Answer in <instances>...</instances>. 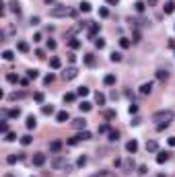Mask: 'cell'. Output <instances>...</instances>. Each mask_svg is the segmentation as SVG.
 Here are the masks:
<instances>
[{"mask_svg":"<svg viewBox=\"0 0 175 177\" xmlns=\"http://www.w3.org/2000/svg\"><path fill=\"white\" fill-rule=\"evenodd\" d=\"M175 113L171 109H161V111H155L153 113V122H157V130H165L169 128V124L173 122Z\"/></svg>","mask_w":175,"mask_h":177,"instance_id":"cell-1","label":"cell"},{"mask_svg":"<svg viewBox=\"0 0 175 177\" xmlns=\"http://www.w3.org/2000/svg\"><path fill=\"white\" fill-rule=\"evenodd\" d=\"M66 14H72V10L68 6H54L52 10H50V17H54V19H58V17H66Z\"/></svg>","mask_w":175,"mask_h":177,"instance_id":"cell-2","label":"cell"},{"mask_svg":"<svg viewBox=\"0 0 175 177\" xmlns=\"http://www.w3.org/2000/svg\"><path fill=\"white\" fill-rule=\"evenodd\" d=\"M52 167H54V169H68V161L64 157H60V155H56V157L52 159Z\"/></svg>","mask_w":175,"mask_h":177,"instance_id":"cell-3","label":"cell"},{"mask_svg":"<svg viewBox=\"0 0 175 177\" xmlns=\"http://www.w3.org/2000/svg\"><path fill=\"white\" fill-rule=\"evenodd\" d=\"M76 74H78V70L72 66V68H66L62 72V78H64V81H72V78H76Z\"/></svg>","mask_w":175,"mask_h":177,"instance_id":"cell-4","label":"cell"},{"mask_svg":"<svg viewBox=\"0 0 175 177\" xmlns=\"http://www.w3.org/2000/svg\"><path fill=\"white\" fill-rule=\"evenodd\" d=\"M31 163L35 167H41V165H46V155H41V152H35L33 159H31Z\"/></svg>","mask_w":175,"mask_h":177,"instance_id":"cell-5","label":"cell"},{"mask_svg":"<svg viewBox=\"0 0 175 177\" xmlns=\"http://www.w3.org/2000/svg\"><path fill=\"white\" fill-rule=\"evenodd\" d=\"M72 128L85 130V128H87V120H85V117H76V120H72Z\"/></svg>","mask_w":175,"mask_h":177,"instance_id":"cell-6","label":"cell"},{"mask_svg":"<svg viewBox=\"0 0 175 177\" xmlns=\"http://www.w3.org/2000/svg\"><path fill=\"white\" fill-rule=\"evenodd\" d=\"M62 146H64V144H62V140H52V142H50V150H52L54 155H58V152H60Z\"/></svg>","mask_w":175,"mask_h":177,"instance_id":"cell-7","label":"cell"},{"mask_svg":"<svg viewBox=\"0 0 175 177\" xmlns=\"http://www.w3.org/2000/svg\"><path fill=\"white\" fill-rule=\"evenodd\" d=\"M68 120H70V113H68L66 109H64V111H58V113H56V122L64 124V122H68Z\"/></svg>","mask_w":175,"mask_h":177,"instance_id":"cell-8","label":"cell"},{"mask_svg":"<svg viewBox=\"0 0 175 177\" xmlns=\"http://www.w3.org/2000/svg\"><path fill=\"white\" fill-rule=\"evenodd\" d=\"M167 161H169V152H167V150H161V152L157 155V163L163 165V163H167Z\"/></svg>","mask_w":175,"mask_h":177,"instance_id":"cell-9","label":"cell"},{"mask_svg":"<svg viewBox=\"0 0 175 177\" xmlns=\"http://www.w3.org/2000/svg\"><path fill=\"white\" fill-rule=\"evenodd\" d=\"M99 31H101V25H99V23H91V25H89V35H91V37L97 35Z\"/></svg>","mask_w":175,"mask_h":177,"instance_id":"cell-10","label":"cell"},{"mask_svg":"<svg viewBox=\"0 0 175 177\" xmlns=\"http://www.w3.org/2000/svg\"><path fill=\"white\" fill-rule=\"evenodd\" d=\"M153 93V82H144L140 87V95H150Z\"/></svg>","mask_w":175,"mask_h":177,"instance_id":"cell-11","label":"cell"},{"mask_svg":"<svg viewBox=\"0 0 175 177\" xmlns=\"http://www.w3.org/2000/svg\"><path fill=\"white\" fill-rule=\"evenodd\" d=\"M126 150H128L130 155H134L136 150H138V142H136V140H130V142L126 144Z\"/></svg>","mask_w":175,"mask_h":177,"instance_id":"cell-12","label":"cell"},{"mask_svg":"<svg viewBox=\"0 0 175 177\" xmlns=\"http://www.w3.org/2000/svg\"><path fill=\"white\" fill-rule=\"evenodd\" d=\"M25 126H27L29 130H33L35 126H37V117H35V116H27V122H25Z\"/></svg>","mask_w":175,"mask_h":177,"instance_id":"cell-13","label":"cell"},{"mask_svg":"<svg viewBox=\"0 0 175 177\" xmlns=\"http://www.w3.org/2000/svg\"><path fill=\"white\" fill-rule=\"evenodd\" d=\"M4 113H6L8 117H13V120H14V117L21 116V109H19V107H13V109H8V111H4Z\"/></svg>","mask_w":175,"mask_h":177,"instance_id":"cell-14","label":"cell"},{"mask_svg":"<svg viewBox=\"0 0 175 177\" xmlns=\"http://www.w3.org/2000/svg\"><path fill=\"white\" fill-rule=\"evenodd\" d=\"M146 150L148 152H157V150H159V144H157L155 140H148L146 142Z\"/></svg>","mask_w":175,"mask_h":177,"instance_id":"cell-15","label":"cell"},{"mask_svg":"<svg viewBox=\"0 0 175 177\" xmlns=\"http://www.w3.org/2000/svg\"><path fill=\"white\" fill-rule=\"evenodd\" d=\"M103 85H107V87L115 85V76L113 74H105V76H103Z\"/></svg>","mask_w":175,"mask_h":177,"instance_id":"cell-16","label":"cell"},{"mask_svg":"<svg viewBox=\"0 0 175 177\" xmlns=\"http://www.w3.org/2000/svg\"><path fill=\"white\" fill-rule=\"evenodd\" d=\"M21 159H23V155H8V157H6V163H8V165H14L17 161H21Z\"/></svg>","mask_w":175,"mask_h":177,"instance_id":"cell-17","label":"cell"},{"mask_svg":"<svg viewBox=\"0 0 175 177\" xmlns=\"http://www.w3.org/2000/svg\"><path fill=\"white\" fill-rule=\"evenodd\" d=\"M17 49L23 52V54H27V52H29V43H27V41H19V43H17Z\"/></svg>","mask_w":175,"mask_h":177,"instance_id":"cell-18","label":"cell"},{"mask_svg":"<svg viewBox=\"0 0 175 177\" xmlns=\"http://www.w3.org/2000/svg\"><path fill=\"white\" fill-rule=\"evenodd\" d=\"M157 78H159L161 82H165L169 78V72H167V70H157Z\"/></svg>","mask_w":175,"mask_h":177,"instance_id":"cell-19","label":"cell"},{"mask_svg":"<svg viewBox=\"0 0 175 177\" xmlns=\"http://www.w3.org/2000/svg\"><path fill=\"white\" fill-rule=\"evenodd\" d=\"M107 134H109V140H111V142H117V140H120V132H117V130H109Z\"/></svg>","mask_w":175,"mask_h":177,"instance_id":"cell-20","label":"cell"},{"mask_svg":"<svg viewBox=\"0 0 175 177\" xmlns=\"http://www.w3.org/2000/svg\"><path fill=\"white\" fill-rule=\"evenodd\" d=\"M78 8H81L82 13H91V2H87V0H85V2H81V4H78Z\"/></svg>","mask_w":175,"mask_h":177,"instance_id":"cell-21","label":"cell"},{"mask_svg":"<svg viewBox=\"0 0 175 177\" xmlns=\"http://www.w3.org/2000/svg\"><path fill=\"white\" fill-rule=\"evenodd\" d=\"M163 10H165V14H171L175 10V2H167V4L163 6Z\"/></svg>","mask_w":175,"mask_h":177,"instance_id":"cell-22","label":"cell"},{"mask_svg":"<svg viewBox=\"0 0 175 177\" xmlns=\"http://www.w3.org/2000/svg\"><path fill=\"white\" fill-rule=\"evenodd\" d=\"M78 109H81V111H85V113H87V111H91V109H93V105H91V103H89V101H82L81 105H78Z\"/></svg>","mask_w":175,"mask_h":177,"instance_id":"cell-23","label":"cell"},{"mask_svg":"<svg viewBox=\"0 0 175 177\" xmlns=\"http://www.w3.org/2000/svg\"><path fill=\"white\" fill-rule=\"evenodd\" d=\"M120 45H121V49H128L130 45H132V41H130L128 37H121V39H120Z\"/></svg>","mask_w":175,"mask_h":177,"instance_id":"cell-24","label":"cell"},{"mask_svg":"<svg viewBox=\"0 0 175 177\" xmlns=\"http://www.w3.org/2000/svg\"><path fill=\"white\" fill-rule=\"evenodd\" d=\"M50 66H52V68L54 70H58L62 66V62H60V58H52V60H50Z\"/></svg>","mask_w":175,"mask_h":177,"instance_id":"cell-25","label":"cell"},{"mask_svg":"<svg viewBox=\"0 0 175 177\" xmlns=\"http://www.w3.org/2000/svg\"><path fill=\"white\" fill-rule=\"evenodd\" d=\"M76 95L78 97H87L89 95V87H78L76 88Z\"/></svg>","mask_w":175,"mask_h":177,"instance_id":"cell-26","label":"cell"},{"mask_svg":"<svg viewBox=\"0 0 175 177\" xmlns=\"http://www.w3.org/2000/svg\"><path fill=\"white\" fill-rule=\"evenodd\" d=\"M68 45H70V48H72V49H78V48H81V41L76 39V37H72V39L68 41Z\"/></svg>","mask_w":175,"mask_h":177,"instance_id":"cell-27","label":"cell"},{"mask_svg":"<svg viewBox=\"0 0 175 177\" xmlns=\"http://www.w3.org/2000/svg\"><path fill=\"white\" fill-rule=\"evenodd\" d=\"M41 111H43V116H52V113H54V107H52V105H43Z\"/></svg>","mask_w":175,"mask_h":177,"instance_id":"cell-28","label":"cell"},{"mask_svg":"<svg viewBox=\"0 0 175 177\" xmlns=\"http://www.w3.org/2000/svg\"><path fill=\"white\" fill-rule=\"evenodd\" d=\"M6 6H10V10H13V13H17V14L21 13V8H19V2H8Z\"/></svg>","mask_w":175,"mask_h":177,"instance_id":"cell-29","label":"cell"},{"mask_svg":"<svg viewBox=\"0 0 175 177\" xmlns=\"http://www.w3.org/2000/svg\"><path fill=\"white\" fill-rule=\"evenodd\" d=\"M6 81L8 82H21V78L14 74V72H10V74H6Z\"/></svg>","mask_w":175,"mask_h":177,"instance_id":"cell-30","label":"cell"},{"mask_svg":"<svg viewBox=\"0 0 175 177\" xmlns=\"http://www.w3.org/2000/svg\"><path fill=\"white\" fill-rule=\"evenodd\" d=\"M2 58H4V60H8V62H10V60H13V58H14V54H13V52H10V49H4V52H2Z\"/></svg>","mask_w":175,"mask_h":177,"instance_id":"cell-31","label":"cell"},{"mask_svg":"<svg viewBox=\"0 0 175 177\" xmlns=\"http://www.w3.org/2000/svg\"><path fill=\"white\" fill-rule=\"evenodd\" d=\"M27 78H31V81L39 78V70H29V72H27Z\"/></svg>","mask_w":175,"mask_h":177,"instance_id":"cell-32","label":"cell"},{"mask_svg":"<svg viewBox=\"0 0 175 177\" xmlns=\"http://www.w3.org/2000/svg\"><path fill=\"white\" fill-rule=\"evenodd\" d=\"M95 101L99 103V105H105V95H103V93H97V95H95Z\"/></svg>","mask_w":175,"mask_h":177,"instance_id":"cell-33","label":"cell"},{"mask_svg":"<svg viewBox=\"0 0 175 177\" xmlns=\"http://www.w3.org/2000/svg\"><path fill=\"white\" fill-rule=\"evenodd\" d=\"M4 140H6V142H13V140H17V134H14V132H6V134H4Z\"/></svg>","mask_w":175,"mask_h":177,"instance_id":"cell-34","label":"cell"},{"mask_svg":"<svg viewBox=\"0 0 175 177\" xmlns=\"http://www.w3.org/2000/svg\"><path fill=\"white\" fill-rule=\"evenodd\" d=\"M31 140H33V138L29 136V134H25V136L21 138V144H23V146H29V144H31Z\"/></svg>","mask_w":175,"mask_h":177,"instance_id":"cell-35","label":"cell"},{"mask_svg":"<svg viewBox=\"0 0 175 177\" xmlns=\"http://www.w3.org/2000/svg\"><path fill=\"white\" fill-rule=\"evenodd\" d=\"M74 99H76V93H66V95H64V101L66 103H72Z\"/></svg>","mask_w":175,"mask_h":177,"instance_id":"cell-36","label":"cell"},{"mask_svg":"<svg viewBox=\"0 0 175 177\" xmlns=\"http://www.w3.org/2000/svg\"><path fill=\"white\" fill-rule=\"evenodd\" d=\"M95 48L103 49V48H105V39H101V37H99V39H95Z\"/></svg>","mask_w":175,"mask_h":177,"instance_id":"cell-37","label":"cell"},{"mask_svg":"<svg viewBox=\"0 0 175 177\" xmlns=\"http://www.w3.org/2000/svg\"><path fill=\"white\" fill-rule=\"evenodd\" d=\"M0 132H2V134H6V132H8V122H6V120L0 122Z\"/></svg>","mask_w":175,"mask_h":177,"instance_id":"cell-38","label":"cell"},{"mask_svg":"<svg viewBox=\"0 0 175 177\" xmlns=\"http://www.w3.org/2000/svg\"><path fill=\"white\" fill-rule=\"evenodd\" d=\"M78 138H81V140H91V132H87V130H82L81 134H78Z\"/></svg>","mask_w":175,"mask_h":177,"instance_id":"cell-39","label":"cell"},{"mask_svg":"<svg viewBox=\"0 0 175 177\" xmlns=\"http://www.w3.org/2000/svg\"><path fill=\"white\" fill-rule=\"evenodd\" d=\"M85 62H87V66H93V64H95L93 54H87V56H85Z\"/></svg>","mask_w":175,"mask_h":177,"instance_id":"cell-40","label":"cell"},{"mask_svg":"<svg viewBox=\"0 0 175 177\" xmlns=\"http://www.w3.org/2000/svg\"><path fill=\"white\" fill-rule=\"evenodd\" d=\"M134 8H136V13H142V10H144V2H142V0H138V2L134 4Z\"/></svg>","mask_w":175,"mask_h":177,"instance_id":"cell-41","label":"cell"},{"mask_svg":"<svg viewBox=\"0 0 175 177\" xmlns=\"http://www.w3.org/2000/svg\"><path fill=\"white\" fill-rule=\"evenodd\" d=\"M109 58H111V62H120V60H121V54H120V52H113Z\"/></svg>","mask_w":175,"mask_h":177,"instance_id":"cell-42","label":"cell"},{"mask_svg":"<svg viewBox=\"0 0 175 177\" xmlns=\"http://www.w3.org/2000/svg\"><path fill=\"white\" fill-rule=\"evenodd\" d=\"M54 82V74H47V76H43V85H52Z\"/></svg>","mask_w":175,"mask_h":177,"instance_id":"cell-43","label":"cell"},{"mask_svg":"<svg viewBox=\"0 0 175 177\" xmlns=\"http://www.w3.org/2000/svg\"><path fill=\"white\" fill-rule=\"evenodd\" d=\"M78 142H81V138H78V136H74V138H70V140H68V144H70V146H76Z\"/></svg>","mask_w":175,"mask_h":177,"instance_id":"cell-44","label":"cell"},{"mask_svg":"<svg viewBox=\"0 0 175 177\" xmlns=\"http://www.w3.org/2000/svg\"><path fill=\"white\" fill-rule=\"evenodd\" d=\"M76 165H78V167H85V165H87V157H78Z\"/></svg>","mask_w":175,"mask_h":177,"instance_id":"cell-45","label":"cell"},{"mask_svg":"<svg viewBox=\"0 0 175 177\" xmlns=\"http://www.w3.org/2000/svg\"><path fill=\"white\" fill-rule=\"evenodd\" d=\"M33 99H35L37 103H43V93H35V95H33Z\"/></svg>","mask_w":175,"mask_h":177,"instance_id":"cell-46","label":"cell"},{"mask_svg":"<svg viewBox=\"0 0 175 177\" xmlns=\"http://www.w3.org/2000/svg\"><path fill=\"white\" fill-rule=\"evenodd\" d=\"M105 117H107V120H113V117H115V111H113V109L105 111Z\"/></svg>","mask_w":175,"mask_h":177,"instance_id":"cell-47","label":"cell"},{"mask_svg":"<svg viewBox=\"0 0 175 177\" xmlns=\"http://www.w3.org/2000/svg\"><path fill=\"white\" fill-rule=\"evenodd\" d=\"M23 97H25V93L21 91V93H13V95H10V99H23Z\"/></svg>","mask_w":175,"mask_h":177,"instance_id":"cell-48","label":"cell"},{"mask_svg":"<svg viewBox=\"0 0 175 177\" xmlns=\"http://www.w3.org/2000/svg\"><path fill=\"white\" fill-rule=\"evenodd\" d=\"M124 167H126V169H134V161H132V159H128V161H126V165H124Z\"/></svg>","mask_w":175,"mask_h":177,"instance_id":"cell-49","label":"cell"},{"mask_svg":"<svg viewBox=\"0 0 175 177\" xmlns=\"http://www.w3.org/2000/svg\"><path fill=\"white\" fill-rule=\"evenodd\" d=\"M128 111H130V113H138V105H134V103H132V105L128 107Z\"/></svg>","mask_w":175,"mask_h":177,"instance_id":"cell-50","label":"cell"},{"mask_svg":"<svg viewBox=\"0 0 175 177\" xmlns=\"http://www.w3.org/2000/svg\"><path fill=\"white\" fill-rule=\"evenodd\" d=\"M47 49H56V41L54 39H47Z\"/></svg>","mask_w":175,"mask_h":177,"instance_id":"cell-51","label":"cell"},{"mask_svg":"<svg viewBox=\"0 0 175 177\" xmlns=\"http://www.w3.org/2000/svg\"><path fill=\"white\" fill-rule=\"evenodd\" d=\"M107 14H109L107 8H99V17H107Z\"/></svg>","mask_w":175,"mask_h":177,"instance_id":"cell-52","label":"cell"},{"mask_svg":"<svg viewBox=\"0 0 175 177\" xmlns=\"http://www.w3.org/2000/svg\"><path fill=\"white\" fill-rule=\"evenodd\" d=\"M99 132H109V126L107 124H101V126H99Z\"/></svg>","mask_w":175,"mask_h":177,"instance_id":"cell-53","label":"cell"},{"mask_svg":"<svg viewBox=\"0 0 175 177\" xmlns=\"http://www.w3.org/2000/svg\"><path fill=\"white\" fill-rule=\"evenodd\" d=\"M138 173H140V175H144V173H148V169L144 167V165H140V167H138Z\"/></svg>","mask_w":175,"mask_h":177,"instance_id":"cell-54","label":"cell"},{"mask_svg":"<svg viewBox=\"0 0 175 177\" xmlns=\"http://www.w3.org/2000/svg\"><path fill=\"white\" fill-rule=\"evenodd\" d=\"M29 81H31V78H21V85H23V87H27Z\"/></svg>","mask_w":175,"mask_h":177,"instance_id":"cell-55","label":"cell"},{"mask_svg":"<svg viewBox=\"0 0 175 177\" xmlns=\"http://www.w3.org/2000/svg\"><path fill=\"white\" fill-rule=\"evenodd\" d=\"M31 25H39V17H33V19H31Z\"/></svg>","mask_w":175,"mask_h":177,"instance_id":"cell-56","label":"cell"},{"mask_svg":"<svg viewBox=\"0 0 175 177\" xmlns=\"http://www.w3.org/2000/svg\"><path fill=\"white\" fill-rule=\"evenodd\" d=\"M169 144H171V146H175V136H171V138H169Z\"/></svg>","mask_w":175,"mask_h":177,"instance_id":"cell-57","label":"cell"},{"mask_svg":"<svg viewBox=\"0 0 175 177\" xmlns=\"http://www.w3.org/2000/svg\"><path fill=\"white\" fill-rule=\"evenodd\" d=\"M157 4V0H148V6H155Z\"/></svg>","mask_w":175,"mask_h":177,"instance_id":"cell-58","label":"cell"},{"mask_svg":"<svg viewBox=\"0 0 175 177\" xmlns=\"http://www.w3.org/2000/svg\"><path fill=\"white\" fill-rule=\"evenodd\" d=\"M120 0H107V4H117Z\"/></svg>","mask_w":175,"mask_h":177,"instance_id":"cell-59","label":"cell"},{"mask_svg":"<svg viewBox=\"0 0 175 177\" xmlns=\"http://www.w3.org/2000/svg\"><path fill=\"white\" fill-rule=\"evenodd\" d=\"M4 177H14V175H13V173H6V175H4Z\"/></svg>","mask_w":175,"mask_h":177,"instance_id":"cell-60","label":"cell"},{"mask_svg":"<svg viewBox=\"0 0 175 177\" xmlns=\"http://www.w3.org/2000/svg\"><path fill=\"white\" fill-rule=\"evenodd\" d=\"M46 2H47V4H54V0H46Z\"/></svg>","mask_w":175,"mask_h":177,"instance_id":"cell-61","label":"cell"},{"mask_svg":"<svg viewBox=\"0 0 175 177\" xmlns=\"http://www.w3.org/2000/svg\"><path fill=\"white\" fill-rule=\"evenodd\" d=\"M159 177H165V175H159Z\"/></svg>","mask_w":175,"mask_h":177,"instance_id":"cell-62","label":"cell"}]
</instances>
